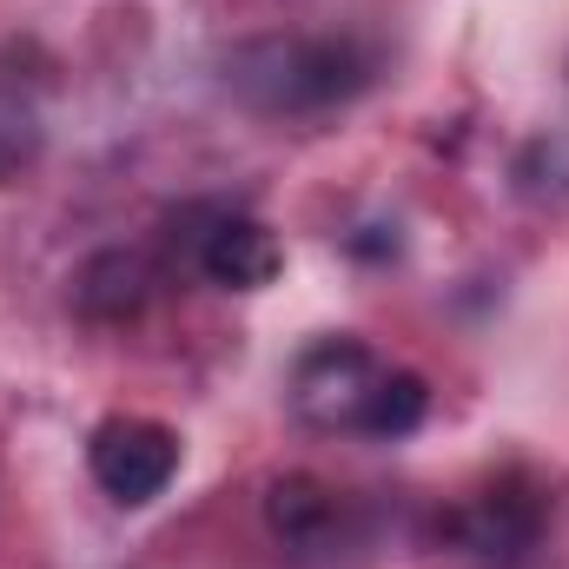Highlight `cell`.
<instances>
[{"mask_svg": "<svg viewBox=\"0 0 569 569\" xmlns=\"http://www.w3.org/2000/svg\"><path fill=\"white\" fill-rule=\"evenodd\" d=\"M291 418L318 437H371V443H398L425 425L430 391L418 371L378 358L365 338H318L298 351L291 378H284Z\"/></svg>", "mask_w": 569, "mask_h": 569, "instance_id": "cell-1", "label": "cell"}, {"mask_svg": "<svg viewBox=\"0 0 569 569\" xmlns=\"http://www.w3.org/2000/svg\"><path fill=\"white\" fill-rule=\"evenodd\" d=\"M371 80H378L371 47L345 40V33H266V40L232 47V60H226L232 100H246L266 120L331 113V107L358 100Z\"/></svg>", "mask_w": 569, "mask_h": 569, "instance_id": "cell-2", "label": "cell"}, {"mask_svg": "<svg viewBox=\"0 0 569 569\" xmlns=\"http://www.w3.org/2000/svg\"><path fill=\"white\" fill-rule=\"evenodd\" d=\"M543 517H550L543 490H537L523 470H510V477L483 483L477 497H463L457 510H443L437 530H443V543H450L457 557H470V563H483V569H510L537 550Z\"/></svg>", "mask_w": 569, "mask_h": 569, "instance_id": "cell-3", "label": "cell"}, {"mask_svg": "<svg viewBox=\"0 0 569 569\" xmlns=\"http://www.w3.org/2000/svg\"><path fill=\"white\" fill-rule=\"evenodd\" d=\"M87 470L113 503L140 510L152 497H166V483L179 477V437L159 418H107L87 437Z\"/></svg>", "mask_w": 569, "mask_h": 569, "instance_id": "cell-4", "label": "cell"}, {"mask_svg": "<svg viewBox=\"0 0 569 569\" xmlns=\"http://www.w3.org/2000/svg\"><path fill=\"white\" fill-rule=\"evenodd\" d=\"M192 266L206 272L212 284H226V291H259V284H272L284 272V246L279 232L266 226V219H252V212H206L199 219V232H192Z\"/></svg>", "mask_w": 569, "mask_h": 569, "instance_id": "cell-5", "label": "cell"}, {"mask_svg": "<svg viewBox=\"0 0 569 569\" xmlns=\"http://www.w3.org/2000/svg\"><path fill=\"white\" fill-rule=\"evenodd\" d=\"M266 530L279 537L284 557L311 563V557H338L351 543V503L318 483V477H279L266 490Z\"/></svg>", "mask_w": 569, "mask_h": 569, "instance_id": "cell-6", "label": "cell"}, {"mask_svg": "<svg viewBox=\"0 0 569 569\" xmlns=\"http://www.w3.org/2000/svg\"><path fill=\"white\" fill-rule=\"evenodd\" d=\"M152 266H146L140 252H100V259H87V272L73 284V298H80V311L87 318H133L146 298H152Z\"/></svg>", "mask_w": 569, "mask_h": 569, "instance_id": "cell-7", "label": "cell"}, {"mask_svg": "<svg viewBox=\"0 0 569 569\" xmlns=\"http://www.w3.org/2000/svg\"><path fill=\"white\" fill-rule=\"evenodd\" d=\"M517 179H523L530 199H563L569 206V133L530 146V152L517 159Z\"/></svg>", "mask_w": 569, "mask_h": 569, "instance_id": "cell-8", "label": "cell"}, {"mask_svg": "<svg viewBox=\"0 0 569 569\" xmlns=\"http://www.w3.org/2000/svg\"><path fill=\"white\" fill-rule=\"evenodd\" d=\"M33 152H40V120H33V107H20L13 93H0V179H13Z\"/></svg>", "mask_w": 569, "mask_h": 569, "instance_id": "cell-9", "label": "cell"}]
</instances>
